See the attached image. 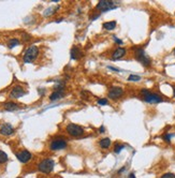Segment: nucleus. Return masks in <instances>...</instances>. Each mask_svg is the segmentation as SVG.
<instances>
[{
	"label": "nucleus",
	"instance_id": "f257e3e1",
	"mask_svg": "<svg viewBox=\"0 0 175 178\" xmlns=\"http://www.w3.org/2000/svg\"><path fill=\"white\" fill-rule=\"evenodd\" d=\"M141 96H142L143 100L145 102H147V103L157 104L163 101V99L159 96L158 93L151 92V91H149L148 89H142V90H141Z\"/></svg>",
	"mask_w": 175,
	"mask_h": 178
},
{
	"label": "nucleus",
	"instance_id": "f03ea898",
	"mask_svg": "<svg viewBox=\"0 0 175 178\" xmlns=\"http://www.w3.org/2000/svg\"><path fill=\"white\" fill-rule=\"evenodd\" d=\"M54 166H55L54 160H52L51 158H45V159H43L39 163L38 170L40 171L41 173L49 174L54 170Z\"/></svg>",
	"mask_w": 175,
	"mask_h": 178
},
{
	"label": "nucleus",
	"instance_id": "7ed1b4c3",
	"mask_svg": "<svg viewBox=\"0 0 175 178\" xmlns=\"http://www.w3.org/2000/svg\"><path fill=\"white\" fill-rule=\"evenodd\" d=\"M134 55H135V59H137V61H140L141 64H143L144 66H149L151 64V59H149V57L146 55L145 51L143 49L142 47H137L134 49Z\"/></svg>",
	"mask_w": 175,
	"mask_h": 178
},
{
	"label": "nucleus",
	"instance_id": "20e7f679",
	"mask_svg": "<svg viewBox=\"0 0 175 178\" xmlns=\"http://www.w3.org/2000/svg\"><path fill=\"white\" fill-rule=\"evenodd\" d=\"M39 55V48L37 46L32 45L29 46V47L26 49L24 55V62L25 64H29V62H32Z\"/></svg>",
	"mask_w": 175,
	"mask_h": 178
},
{
	"label": "nucleus",
	"instance_id": "39448f33",
	"mask_svg": "<svg viewBox=\"0 0 175 178\" xmlns=\"http://www.w3.org/2000/svg\"><path fill=\"white\" fill-rule=\"evenodd\" d=\"M118 7V3L115 2V1H106V0H102V1H99L96 7L97 10L100 11V13L101 12H108V11L111 10H114L115 8Z\"/></svg>",
	"mask_w": 175,
	"mask_h": 178
},
{
	"label": "nucleus",
	"instance_id": "423d86ee",
	"mask_svg": "<svg viewBox=\"0 0 175 178\" xmlns=\"http://www.w3.org/2000/svg\"><path fill=\"white\" fill-rule=\"evenodd\" d=\"M68 134L73 137H80L84 134V129L81 126L75 125V123H69L66 128Z\"/></svg>",
	"mask_w": 175,
	"mask_h": 178
},
{
	"label": "nucleus",
	"instance_id": "0eeeda50",
	"mask_svg": "<svg viewBox=\"0 0 175 178\" xmlns=\"http://www.w3.org/2000/svg\"><path fill=\"white\" fill-rule=\"evenodd\" d=\"M67 147V141L64 137H56L49 144V149L53 151H57V150H61Z\"/></svg>",
	"mask_w": 175,
	"mask_h": 178
},
{
	"label": "nucleus",
	"instance_id": "6e6552de",
	"mask_svg": "<svg viewBox=\"0 0 175 178\" xmlns=\"http://www.w3.org/2000/svg\"><path fill=\"white\" fill-rule=\"evenodd\" d=\"M124 95V89L121 87H118V86H113L109 89L108 96L110 99L112 100H117V99L121 98Z\"/></svg>",
	"mask_w": 175,
	"mask_h": 178
},
{
	"label": "nucleus",
	"instance_id": "1a4fd4ad",
	"mask_svg": "<svg viewBox=\"0 0 175 178\" xmlns=\"http://www.w3.org/2000/svg\"><path fill=\"white\" fill-rule=\"evenodd\" d=\"M24 95H26V90L22 86H15L11 90V92H10V97L14 99H18L24 96Z\"/></svg>",
	"mask_w": 175,
	"mask_h": 178
},
{
	"label": "nucleus",
	"instance_id": "9d476101",
	"mask_svg": "<svg viewBox=\"0 0 175 178\" xmlns=\"http://www.w3.org/2000/svg\"><path fill=\"white\" fill-rule=\"evenodd\" d=\"M16 158L18 159L19 162L22 163H27L31 158H32V154H30L28 150H23L21 152H17L16 154Z\"/></svg>",
	"mask_w": 175,
	"mask_h": 178
},
{
	"label": "nucleus",
	"instance_id": "9b49d317",
	"mask_svg": "<svg viewBox=\"0 0 175 178\" xmlns=\"http://www.w3.org/2000/svg\"><path fill=\"white\" fill-rule=\"evenodd\" d=\"M13 133H14V128L10 123H4V125H2L1 128H0V134H2V135L9 136L11 135V134H13Z\"/></svg>",
	"mask_w": 175,
	"mask_h": 178
},
{
	"label": "nucleus",
	"instance_id": "f8f14e48",
	"mask_svg": "<svg viewBox=\"0 0 175 178\" xmlns=\"http://www.w3.org/2000/svg\"><path fill=\"white\" fill-rule=\"evenodd\" d=\"M126 48L124 47H117L115 51L112 53V59L114 60H117V59H120L126 55Z\"/></svg>",
	"mask_w": 175,
	"mask_h": 178
},
{
	"label": "nucleus",
	"instance_id": "ddd939ff",
	"mask_svg": "<svg viewBox=\"0 0 175 178\" xmlns=\"http://www.w3.org/2000/svg\"><path fill=\"white\" fill-rule=\"evenodd\" d=\"M4 109H7V111H9V112H13V111H17V109H19L18 104L15 103V102H7V103H4Z\"/></svg>",
	"mask_w": 175,
	"mask_h": 178
},
{
	"label": "nucleus",
	"instance_id": "4468645a",
	"mask_svg": "<svg viewBox=\"0 0 175 178\" xmlns=\"http://www.w3.org/2000/svg\"><path fill=\"white\" fill-rule=\"evenodd\" d=\"M64 97H65L64 91H56L55 90L54 92L49 96V100H51V101H56V100H59V99L64 98Z\"/></svg>",
	"mask_w": 175,
	"mask_h": 178
},
{
	"label": "nucleus",
	"instance_id": "2eb2a0df",
	"mask_svg": "<svg viewBox=\"0 0 175 178\" xmlns=\"http://www.w3.org/2000/svg\"><path fill=\"white\" fill-rule=\"evenodd\" d=\"M81 51L78 49V47H76V46H74V47H72V49H71V59H73V60H78L80 57H81Z\"/></svg>",
	"mask_w": 175,
	"mask_h": 178
},
{
	"label": "nucleus",
	"instance_id": "dca6fc26",
	"mask_svg": "<svg viewBox=\"0 0 175 178\" xmlns=\"http://www.w3.org/2000/svg\"><path fill=\"white\" fill-rule=\"evenodd\" d=\"M111 144H112V142H111V140L109 137H104V138H102L101 141H100V143H99V145H100V147L102 149H108L109 147L111 146Z\"/></svg>",
	"mask_w": 175,
	"mask_h": 178
},
{
	"label": "nucleus",
	"instance_id": "f3484780",
	"mask_svg": "<svg viewBox=\"0 0 175 178\" xmlns=\"http://www.w3.org/2000/svg\"><path fill=\"white\" fill-rule=\"evenodd\" d=\"M21 44V42H19L18 39H16V38H13V39H11V40L8 42V47L10 48V49H12V48H14L15 46L19 45Z\"/></svg>",
	"mask_w": 175,
	"mask_h": 178
},
{
	"label": "nucleus",
	"instance_id": "a211bd4d",
	"mask_svg": "<svg viewBox=\"0 0 175 178\" xmlns=\"http://www.w3.org/2000/svg\"><path fill=\"white\" fill-rule=\"evenodd\" d=\"M116 27V21H106L103 24V28L106 30H113L114 28Z\"/></svg>",
	"mask_w": 175,
	"mask_h": 178
},
{
	"label": "nucleus",
	"instance_id": "6ab92c4d",
	"mask_svg": "<svg viewBox=\"0 0 175 178\" xmlns=\"http://www.w3.org/2000/svg\"><path fill=\"white\" fill-rule=\"evenodd\" d=\"M7 161H8V154L2 150H0V163H6Z\"/></svg>",
	"mask_w": 175,
	"mask_h": 178
},
{
	"label": "nucleus",
	"instance_id": "aec40b11",
	"mask_svg": "<svg viewBox=\"0 0 175 178\" xmlns=\"http://www.w3.org/2000/svg\"><path fill=\"white\" fill-rule=\"evenodd\" d=\"M125 145H123V144H116L115 145V148H114V152L115 154H119V152L123 150V149H125Z\"/></svg>",
	"mask_w": 175,
	"mask_h": 178
},
{
	"label": "nucleus",
	"instance_id": "412c9836",
	"mask_svg": "<svg viewBox=\"0 0 175 178\" xmlns=\"http://www.w3.org/2000/svg\"><path fill=\"white\" fill-rule=\"evenodd\" d=\"M141 80V76L140 75H134V74H131L128 78V81H131V82H139Z\"/></svg>",
	"mask_w": 175,
	"mask_h": 178
},
{
	"label": "nucleus",
	"instance_id": "4be33fe9",
	"mask_svg": "<svg viewBox=\"0 0 175 178\" xmlns=\"http://www.w3.org/2000/svg\"><path fill=\"white\" fill-rule=\"evenodd\" d=\"M58 8H51V9H47V10L45 11V12H44V15L45 16H47V15H51V14H53V13H55V12H56V10Z\"/></svg>",
	"mask_w": 175,
	"mask_h": 178
},
{
	"label": "nucleus",
	"instance_id": "5701e85b",
	"mask_svg": "<svg viewBox=\"0 0 175 178\" xmlns=\"http://www.w3.org/2000/svg\"><path fill=\"white\" fill-rule=\"evenodd\" d=\"M162 137H163V140L167 142V143H170V142H171V137H172V134H169V133H167V134H164Z\"/></svg>",
	"mask_w": 175,
	"mask_h": 178
},
{
	"label": "nucleus",
	"instance_id": "b1692460",
	"mask_svg": "<svg viewBox=\"0 0 175 178\" xmlns=\"http://www.w3.org/2000/svg\"><path fill=\"white\" fill-rule=\"evenodd\" d=\"M98 104H99V105H106V104H108V99H105V98L99 99V100H98Z\"/></svg>",
	"mask_w": 175,
	"mask_h": 178
},
{
	"label": "nucleus",
	"instance_id": "393cba45",
	"mask_svg": "<svg viewBox=\"0 0 175 178\" xmlns=\"http://www.w3.org/2000/svg\"><path fill=\"white\" fill-rule=\"evenodd\" d=\"M161 178H175V174L173 173H165L161 176Z\"/></svg>",
	"mask_w": 175,
	"mask_h": 178
},
{
	"label": "nucleus",
	"instance_id": "a878e982",
	"mask_svg": "<svg viewBox=\"0 0 175 178\" xmlns=\"http://www.w3.org/2000/svg\"><path fill=\"white\" fill-rule=\"evenodd\" d=\"M109 69H111V70H113V71H117V72H120L121 70L120 69H118V68H114V66H108Z\"/></svg>",
	"mask_w": 175,
	"mask_h": 178
},
{
	"label": "nucleus",
	"instance_id": "bb28decb",
	"mask_svg": "<svg viewBox=\"0 0 175 178\" xmlns=\"http://www.w3.org/2000/svg\"><path fill=\"white\" fill-rule=\"evenodd\" d=\"M114 41H115L116 43H118V44H123V41L121 40H119V39H117V38L114 35Z\"/></svg>",
	"mask_w": 175,
	"mask_h": 178
},
{
	"label": "nucleus",
	"instance_id": "cd10ccee",
	"mask_svg": "<svg viewBox=\"0 0 175 178\" xmlns=\"http://www.w3.org/2000/svg\"><path fill=\"white\" fill-rule=\"evenodd\" d=\"M124 171H126V168H125V166H124V168H121L120 170L118 171V174H121L123 172H124Z\"/></svg>",
	"mask_w": 175,
	"mask_h": 178
},
{
	"label": "nucleus",
	"instance_id": "c85d7f7f",
	"mask_svg": "<svg viewBox=\"0 0 175 178\" xmlns=\"http://www.w3.org/2000/svg\"><path fill=\"white\" fill-rule=\"evenodd\" d=\"M128 178H137V177H135L134 173H131V174L129 175V177H128Z\"/></svg>",
	"mask_w": 175,
	"mask_h": 178
},
{
	"label": "nucleus",
	"instance_id": "c756f323",
	"mask_svg": "<svg viewBox=\"0 0 175 178\" xmlns=\"http://www.w3.org/2000/svg\"><path fill=\"white\" fill-rule=\"evenodd\" d=\"M99 132H101V133H103V132H104V127H103V126H102V127H101V128H100V129H99Z\"/></svg>",
	"mask_w": 175,
	"mask_h": 178
},
{
	"label": "nucleus",
	"instance_id": "7c9ffc66",
	"mask_svg": "<svg viewBox=\"0 0 175 178\" xmlns=\"http://www.w3.org/2000/svg\"><path fill=\"white\" fill-rule=\"evenodd\" d=\"M173 96H174L175 98V87H173Z\"/></svg>",
	"mask_w": 175,
	"mask_h": 178
},
{
	"label": "nucleus",
	"instance_id": "2f4dec72",
	"mask_svg": "<svg viewBox=\"0 0 175 178\" xmlns=\"http://www.w3.org/2000/svg\"><path fill=\"white\" fill-rule=\"evenodd\" d=\"M174 55H175V49H174Z\"/></svg>",
	"mask_w": 175,
	"mask_h": 178
}]
</instances>
